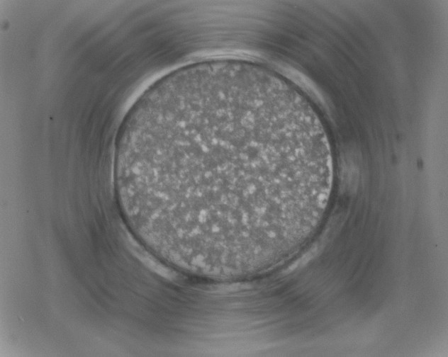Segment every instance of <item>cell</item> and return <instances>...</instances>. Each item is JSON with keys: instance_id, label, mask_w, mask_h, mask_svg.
Instances as JSON below:
<instances>
[{"instance_id": "6da1fadb", "label": "cell", "mask_w": 448, "mask_h": 357, "mask_svg": "<svg viewBox=\"0 0 448 357\" xmlns=\"http://www.w3.org/2000/svg\"><path fill=\"white\" fill-rule=\"evenodd\" d=\"M114 182L128 225L157 256L235 276L299 246L329 198L332 163L302 96L264 67L223 60L144 93L120 129Z\"/></svg>"}]
</instances>
